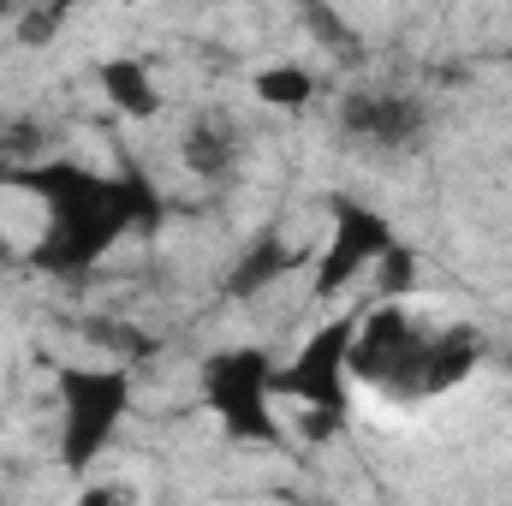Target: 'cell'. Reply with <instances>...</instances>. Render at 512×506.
Wrapping results in <instances>:
<instances>
[{
  "mask_svg": "<svg viewBox=\"0 0 512 506\" xmlns=\"http://www.w3.org/2000/svg\"><path fill=\"white\" fill-rule=\"evenodd\" d=\"M483 346L471 328H423L405 304H376L358 316L352 381L382 387L387 399H435L477 370Z\"/></svg>",
  "mask_w": 512,
  "mask_h": 506,
  "instance_id": "cell-2",
  "label": "cell"
},
{
  "mask_svg": "<svg viewBox=\"0 0 512 506\" xmlns=\"http://www.w3.org/2000/svg\"><path fill=\"white\" fill-rule=\"evenodd\" d=\"M507 60H512V48H507Z\"/></svg>",
  "mask_w": 512,
  "mask_h": 506,
  "instance_id": "cell-15",
  "label": "cell"
},
{
  "mask_svg": "<svg viewBox=\"0 0 512 506\" xmlns=\"http://www.w3.org/2000/svg\"><path fill=\"white\" fill-rule=\"evenodd\" d=\"M131 411L126 364H66L60 370V465L72 477L96 471Z\"/></svg>",
  "mask_w": 512,
  "mask_h": 506,
  "instance_id": "cell-4",
  "label": "cell"
},
{
  "mask_svg": "<svg viewBox=\"0 0 512 506\" xmlns=\"http://www.w3.org/2000/svg\"><path fill=\"white\" fill-rule=\"evenodd\" d=\"M78 506H131V495L120 483H90V489L78 495Z\"/></svg>",
  "mask_w": 512,
  "mask_h": 506,
  "instance_id": "cell-13",
  "label": "cell"
},
{
  "mask_svg": "<svg viewBox=\"0 0 512 506\" xmlns=\"http://www.w3.org/2000/svg\"><path fill=\"white\" fill-rule=\"evenodd\" d=\"M179 155H185V167H191L197 179L215 185V179L233 173V161H239V137H233V126H221V120H197V126L185 131Z\"/></svg>",
  "mask_w": 512,
  "mask_h": 506,
  "instance_id": "cell-9",
  "label": "cell"
},
{
  "mask_svg": "<svg viewBox=\"0 0 512 506\" xmlns=\"http://www.w3.org/2000/svg\"><path fill=\"white\" fill-rule=\"evenodd\" d=\"M12 185H24L30 197H42L48 227H42L30 262H36L42 274H60V280L90 274L126 233L161 221V197H155L143 179L96 173V167H78V161H36V167H18Z\"/></svg>",
  "mask_w": 512,
  "mask_h": 506,
  "instance_id": "cell-1",
  "label": "cell"
},
{
  "mask_svg": "<svg viewBox=\"0 0 512 506\" xmlns=\"http://www.w3.org/2000/svg\"><path fill=\"white\" fill-rule=\"evenodd\" d=\"M256 102L262 108H280V114H298V108H310L316 102V72L304 66V60H274V66H262L256 72Z\"/></svg>",
  "mask_w": 512,
  "mask_h": 506,
  "instance_id": "cell-10",
  "label": "cell"
},
{
  "mask_svg": "<svg viewBox=\"0 0 512 506\" xmlns=\"http://www.w3.org/2000/svg\"><path fill=\"white\" fill-rule=\"evenodd\" d=\"M274 358L262 346H221L203 358V405L215 411L221 435L233 441H280V393Z\"/></svg>",
  "mask_w": 512,
  "mask_h": 506,
  "instance_id": "cell-5",
  "label": "cell"
},
{
  "mask_svg": "<svg viewBox=\"0 0 512 506\" xmlns=\"http://www.w3.org/2000/svg\"><path fill=\"white\" fill-rule=\"evenodd\" d=\"M376 280H382V304H399L411 292V280H417V251L411 245H393L382 256V268H376Z\"/></svg>",
  "mask_w": 512,
  "mask_h": 506,
  "instance_id": "cell-12",
  "label": "cell"
},
{
  "mask_svg": "<svg viewBox=\"0 0 512 506\" xmlns=\"http://www.w3.org/2000/svg\"><path fill=\"white\" fill-rule=\"evenodd\" d=\"M96 78H102L114 114H126V120H155V114H161V84H155L149 60H137V54H114V60L96 66Z\"/></svg>",
  "mask_w": 512,
  "mask_h": 506,
  "instance_id": "cell-8",
  "label": "cell"
},
{
  "mask_svg": "<svg viewBox=\"0 0 512 506\" xmlns=\"http://www.w3.org/2000/svg\"><path fill=\"white\" fill-rule=\"evenodd\" d=\"M292 268H298V251H286L280 239H256L251 251H245V262L227 274V292H233V298H251V292H262V286L286 280Z\"/></svg>",
  "mask_w": 512,
  "mask_h": 506,
  "instance_id": "cell-11",
  "label": "cell"
},
{
  "mask_svg": "<svg viewBox=\"0 0 512 506\" xmlns=\"http://www.w3.org/2000/svg\"><path fill=\"white\" fill-rule=\"evenodd\" d=\"M340 120H346L352 137H364V143L405 149V143H417V137H423L429 108H423L417 96H399V90H352V96H346V108H340Z\"/></svg>",
  "mask_w": 512,
  "mask_h": 506,
  "instance_id": "cell-7",
  "label": "cell"
},
{
  "mask_svg": "<svg viewBox=\"0 0 512 506\" xmlns=\"http://www.w3.org/2000/svg\"><path fill=\"white\" fill-rule=\"evenodd\" d=\"M352 346H358V310H346L328 328H316L298 346V358H286L274 370V393L304 411V429L316 441H328L346 423V411H352Z\"/></svg>",
  "mask_w": 512,
  "mask_h": 506,
  "instance_id": "cell-3",
  "label": "cell"
},
{
  "mask_svg": "<svg viewBox=\"0 0 512 506\" xmlns=\"http://www.w3.org/2000/svg\"><path fill=\"white\" fill-rule=\"evenodd\" d=\"M393 245H399V239H393V227H387L382 209L340 197V203H334V221H328V239H322V256H316V268H310V292H316V298L352 292V280L376 274Z\"/></svg>",
  "mask_w": 512,
  "mask_h": 506,
  "instance_id": "cell-6",
  "label": "cell"
},
{
  "mask_svg": "<svg viewBox=\"0 0 512 506\" xmlns=\"http://www.w3.org/2000/svg\"><path fill=\"white\" fill-rule=\"evenodd\" d=\"M6 262H12V245H6V239H0V268H6Z\"/></svg>",
  "mask_w": 512,
  "mask_h": 506,
  "instance_id": "cell-14",
  "label": "cell"
},
{
  "mask_svg": "<svg viewBox=\"0 0 512 506\" xmlns=\"http://www.w3.org/2000/svg\"><path fill=\"white\" fill-rule=\"evenodd\" d=\"M0 18H6V12H0Z\"/></svg>",
  "mask_w": 512,
  "mask_h": 506,
  "instance_id": "cell-16",
  "label": "cell"
}]
</instances>
